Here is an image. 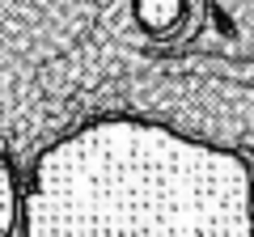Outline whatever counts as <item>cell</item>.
Here are the masks:
<instances>
[{"label": "cell", "instance_id": "2", "mask_svg": "<svg viewBox=\"0 0 254 237\" xmlns=\"http://www.w3.org/2000/svg\"><path fill=\"white\" fill-rule=\"evenodd\" d=\"M17 195L21 178L13 170V157L0 148V237H17Z\"/></svg>", "mask_w": 254, "mask_h": 237}, {"label": "cell", "instance_id": "1", "mask_svg": "<svg viewBox=\"0 0 254 237\" xmlns=\"http://www.w3.org/2000/svg\"><path fill=\"white\" fill-rule=\"evenodd\" d=\"M17 237H254V165L161 118L102 115L30 161Z\"/></svg>", "mask_w": 254, "mask_h": 237}]
</instances>
